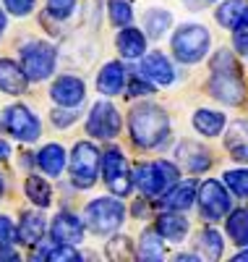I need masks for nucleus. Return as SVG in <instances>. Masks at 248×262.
Segmentation results:
<instances>
[{
  "label": "nucleus",
  "instance_id": "1",
  "mask_svg": "<svg viewBox=\"0 0 248 262\" xmlns=\"http://www.w3.org/2000/svg\"><path fill=\"white\" fill-rule=\"evenodd\" d=\"M128 126H131V137L139 147L152 149L157 144H162L170 137V118L160 105H136L128 116Z\"/></svg>",
  "mask_w": 248,
  "mask_h": 262
},
{
  "label": "nucleus",
  "instance_id": "2",
  "mask_svg": "<svg viewBox=\"0 0 248 262\" xmlns=\"http://www.w3.org/2000/svg\"><path fill=\"white\" fill-rule=\"evenodd\" d=\"M133 184H136L146 196H160L170 186L178 184V168L170 160H157V163H144L133 168Z\"/></svg>",
  "mask_w": 248,
  "mask_h": 262
},
{
  "label": "nucleus",
  "instance_id": "3",
  "mask_svg": "<svg viewBox=\"0 0 248 262\" xmlns=\"http://www.w3.org/2000/svg\"><path fill=\"white\" fill-rule=\"evenodd\" d=\"M209 42H212V37H209L207 27L186 24V27H180L172 37V53L180 63H199L209 53Z\"/></svg>",
  "mask_w": 248,
  "mask_h": 262
},
{
  "label": "nucleus",
  "instance_id": "4",
  "mask_svg": "<svg viewBox=\"0 0 248 262\" xmlns=\"http://www.w3.org/2000/svg\"><path fill=\"white\" fill-rule=\"evenodd\" d=\"M126 217V207L120 200H112V196H100L92 200L84 210V221L94 233H112L115 228H120Z\"/></svg>",
  "mask_w": 248,
  "mask_h": 262
},
{
  "label": "nucleus",
  "instance_id": "5",
  "mask_svg": "<svg viewBox=\"0 0 248 262\" xmlns=\"http://www.w3.org/2000/svg\"><path fill=\"white\" fill-rule=\"evenodd\" d=\"M100 163H102L100 149H97L92 142H79V144L73 147V155H71V176H73V184H76L79 189L94 186Z\"/></svg>",
  "mask_w": 248,
  "mask_h": 262
},
{
  "label": "nucleus",
  "instance_id": "6",
  "mask_svg": "<svg viewBox=\"0 0 248 262\" xmlns=\"http://www.w3.org/2000/svg\"><path fill=\"white\" fill-rule=\"evenodd\" d=\"M21 66L29 81H42L55 71V48L47 42H29L21 53Z\"/></svg>",
  "mask_w": 248,
  "mask_h": 262
},
{
  "label": "nucleus",
  "instance_id": "7",
  "mask_svg": "<svg viewBox=\"0 0 248 262\" xmlns=\"http://www.w3.org/2000/svg\"><path fill=\"white\" fill-rule=\"evenodd\" d=\"M199 207H201V215L207 217V221H219L230 212L233 207V200L230 194L225 191V184L222 181H204L199 186Z\"/></svg>",
  "mask_w": 248,
  "mask_h": 262
},
{
  "label": "nucleus",
  "instance_id": "8",
  "mask_svg": "<svg viewBox=\"0 0 248 262\" xmlns=\"http://www.w3.org/2000/svg\"><path fill=\"white\" fill-rule=\"evenodd\" d=\"M3 126L8 134H13L21 142H34L39 137V121L27 105H11L3 113Z\"/></svg>",
  "mask_w": 248,
  "mask_h": 262
},
{
  "label": "nucleus",
  "instance_id": "9",
  "mask_svg": "<svg viewBox=\"0 0 248 262\" xmlns=\"http://www.w3.org/2000/svg\"><path fill=\"white\" fill-rule=\"evenodd\" d=\"M120 113L112 107L110 102H97L92 111H89V118H86V131L92 137H100V139H112L120 134Z\"/></svg>",
  "mask_w": 248,
  "mask_h": 262
},
{
  "label": "nucleus",
  "instance_id": "10",
  "mask_svg": "<svg viewBox=\"0 0 248 262\" xmlns=\"http://www.w3.org/2000/svg\"><path fill=\"white\" fill-rule=\"evenodd\" d=\"M209 92H212V97H217L225 105H240L243 95H245L240 71H212Z\"/></svg>",
  "mask_w": 248,
  "mask_h": 262
},
{
  "label": "nucleus",
  "instance_id": "11",
  "mask_svg": "<svg viewBox=\"0 0 248 262\" xmlns=\"http://www.w3.org/2000/svg\"><path fill=\"white\" fill-rule=\"evenodd\" d=\"M53 100L63 107H76L84 102V95H86V86L81 79L76 76H60L55 84H53V90H50Z\"/></svg>",
  "mask_w": 248,
  "mask_h": 262
},
{
  "label": "nucleus",
  "instance_id": "12",
  "mask_svg": "<svg viewBox=\"0 0 248 262\" xmlns=\"http://www.w3.org/2000/svg\"><path fill=\"white\" fill-rule=\"evenodd\" d=\"M50 233H53V238L58 244H76L84 236V221H79V217L71 215V212H58L53 217Z\"/></svg>",
  "mask_w": 248,
  "mask_h": 262
},
{
  "label": "nucleus",
  "instance_id": "13",
  "mask_svg": "<svg viewBox=\"0 0 248 262\" xmlns=\"http://www.w3.org/2000/svg\"><path fill=\"white\" fill-rule=\"evenodd\" d=\"M141 76H146L152 84L157 86H167L175 81V71H172V66L170 60L162 55V53H149L144 55L141 60Z\"/></svg>",
  "mask_w": 248,
  "mask_h": 262
},
{
  "label": "nucleus",
  "instance_id": "14",
  "mask_svg": "<svg viewBox=\"0 0 248 262\" xmlns=\"http://www.w3.org/2000/svg\"><path fill=\"white\" fill-rule=\"evenodd\" d=\"M27 71L24 66H16L11 58H0V90L8 95H21L27 90Z\"/></svg>",
  "mask_w": 248,
  "mask_h": 262
},
{
  "label": "nucleus",
  "instance_id": "15",
  "mask_svg": "<svg viewBox=\"0 0 248 262\" xmlns=\"http://www.w3.org/2000/svg\"><path fill=\"white\" fill-rule=\"evenodd\" d=\"M178 158L191 173H204L212 165V152L199 142H183L178 147Z\"/></svg>",
  "mask_w": 248,
  "mask_h": 262
},
{
  "label": "nucleus",
  "instance_id": "16",
  "mask_svg": "<svg viewBox=\"0 0 248 262\" xmlns=\"http://www.w3.org/2000/svg\"><path fill=\"white\" fill-rule=\"evenodd\" d=\"M123 84H126V71H123V66L120 63H105L102 66V71H100V76H97V90L102 92V95H107V97H112V95H118L120 90H123Z\"/></svg>",
  "mask_w": 248,
  "mask_h": 262
},
{
  "label": "nucleus",
  "instance_id": "17",
  "mask_svg": "<svg viewBox=\"0 0 248 262\" xmlns=\"http://www.w3.org/2000/svg\"><path fill=\"white\" fill-rule=\"evenodd\" d=\"M196 184L193 181H186V184H175L170 191H165V196H162V205L167 207V210H178V212H183V210H188L191 205H193V200H196Z\"/></svg>",
  "mask_w": 248,
  "mask_h": 262
},
{
  "label": "nucleus",
  "instance_id": "18",
  "mask_svg": "<svg viewBox=\"0 0 248 262\" xmlns=\"http://www.w3.org/2000/svg\"><path fill=\"white\" fill-rule=\"evenodd\" d=\"M115 45H118V53L123 58H141L144 50H146V37L141 34V29H133V27H126L118 39H115Z\"/></svg>",
  "mask_w": 248,
  "mask_h": 262
},
{
  "label": "nucleus",
  "instance_id": "19",
  "mask_svg": "<svg viewBox=\"0 0 248 262\" xmlns=\"http://www.w3.org/2000/svg\"><path fill=\"white\" fill-rule=\"evenodd\" d=\"M157 231H160L167 242H183V236L188 233V221L183 215H178V210L167 212V215H160L157 217Z\"/></svg>",
  "mask_w": 248,
  "mask_h": 262
},
{
  "label": "nucleus",
  "instance_id": "20",
  "mask_svg": "<svg viewBox=\"0 0 248 262\" xmlns=\"http://www.w3.org/2000/svg\"><path fill=\"white\" fill-rule=\"evenodd\" d=\"M37 165L47 173V176H60L65 168V149L60 144H44L37 155Z\"/></svg>",
  "mask_w": 248,
  "mask_h": 262
},
{
  "label": "nucleus",
  "instance_id": "21",
  "mask_svg": "<svg viewBox=\"0 0 248 262\" xmlns=\"http://www.w3.org/2000/svg\"><path fill=\"white\" fill-rule=\"evenodd\" d=\"M225 123H228V118H225L222 113H217V111L201 107V111L193 113V128L199 131V134H204V137H219Z\"/></svg>",
  "mask_w": 248,
  "mask_h": 262
},
{
  "label": "nucleus",
  "instance_id": "22",
  "mask_svg": "<svg viewBox=\"0 0 248 262\" xmlns=\"http://www.w3.org/2000/svg\"><path fill=\"white\" fill-rule=\"evenodd\" d=\"M248 13V3L245 0H225V3L217 8V21L225 29H238Z\"/></svg>",
  "mask_w": 248,
  "mask_h": 262
},
{
  "label": "nucleus",
  "instance_id": "23",
  "mask_svg": "<svg viewBox=\"0 0 248 262\" xmlns=\"http://www.w3.org/2000/svg\"><path fill=\"white\" fill-rule=\"evenodd\" d=\"M162 233L157 228H149L141 233V242H139V257L149 259V262H160L165 257V247H162Z\"/></svg>",
  "mask_w": 248,
  "mask_h": 262
},
{
  "label": "nucleus",
  "instance_id": "24",
  "mask_svg": "<svg viewBox=\"0 0 248 262\" xmlns=\"http://www.w3.org/2000/svg\"><path fill=\"white\" fill-rule=\"evenodd\" d=\"M44 231H47L44 217L37 215V212H27L24 221H21V226H18V238L24 244H37V242H42Z\"/></svg>",
  "mask_w": 248,
  "mask_h": 262
},
{
  "label": "nucleus",
  "instance_id": "25",
  "mask_svg": "<svg viewBox=\"0 0 248 262\" xmlns=\"http://www.w3.org/2000/svg\"><path fill=\"white\" fill-rule=\"evenodd\" d=\"M228 236L238 247H248V210H233L228 217Z\"/></svg>",
  "mask_w": 248,
  "mask_h": 262
},
{
  "label": "nucleus",
  "instance_id": "26",
  "mask_svg": "<svg viewBox=\"0 0 248 262\" xmlns=\"http://www.w3.org/2000/svg\"><path fill=\"white\" fill-rule=\"evenodd\" d=\"M120 173H126V155L118 147L105 149V155H102V176H105V181L110 184L112 179H118Z\"/></svg>",
  "mask_w": 248,
  "mask_h": 262
},
{
  "label": "nucleus",
  "instance_id": "27",
  "mask_svg": "<svg viewBox=\"0 0 248 262\" xmlns=\"http://www.w3.org/2000/svg\"><path fill=\"white\" fill-rule=\"evenodd\" d=\"M24 189H27V196H29L34 205H39V207H47L50 200H53V189H50V184L44 181V179L29 176L27 184H24Z\"/></svg>",
  "mask_w": 248,
  "mask_h": 262
},
{
  "label": "nucleus",
  "instance_id": "28",
  "mask_svg": "<svg viewBox=\"0 0 248 262\" xmlns=\"http://www.w3.org/2000/svg\"><path fill=\"white\" fill-rule=\"evenodd\" d=\"M199 247H201V252H204L207 259H219L225 244H222V236L214 228H204L199 233Z\"/></svg>",
  "mask_w": 248,
  "mask_h": 262
},
{
  "label": "nucleus",
  "instance_id": "29",
  "mask_svg": "<svg viewBox=\"0 0 248 262\" xmlns=\"http://www.w3.org/2000/svg\"><path fill=\"white\" fill-rule=\"evenodd\" d=\"M228 149L230 155L240 163H248V134H243V123H235L230 137H228Z\"/></svg>",
  "mask_w": 248,
  "mask_h": 262
},
{
  "label": "nucleus",
  "instance_id": "30",
  "mask_svg": "<svg viewBox=\"0 0 248 262\" xmlns=\"http://www.w3.org/2000/svg\"><path fill=\"white\" fill-rule=\"evenodd\" d=\"M146 32H149V37H162L165 32H167V27L172 24V16L167 13V11H160V8H154V11H149L146 13Z\"/></svg>",
  "mask_w": 248,
  "mask_h": 262
},
{
  "label": "nucleus",
  "instance_id": "31",
  "mask_svg": "<svg viewBox=\"0 0 248 262\" xmlns=\"http://www.w3.org/2000/svg\"><path fill=\"white\" fill-rule=\"evenodd\" d=\"M222 179H225V184L233 189V194H238V196H248V168L228 170Z\"/></svg>",
  "mask_w": 248,
  "mask_h": 262
},
{
  "label": "nucleus",
  "instance_id": "32",
  "mask_svg": "<svg viewBox=\"0 0 248 262\" xmlns=\"http://www.w3.org/2000/svg\"><path fill=\"white\" fill-rule=\"evenodd\" d=\"M133 18V11H131V3L128 0H110V21L115 27H128Z\"/></svg>",
  "mask_w": 248,
  "mask_h": 262
},
{
  "label": "nucleus",
  "instance_id": "33",
  "mask_svg": "<svg viewBox=\"0 0 248 262\" xmlns=\"http://www.w3.org/2000/svg\"><path fill=\"white\" fill-rule=\"evenodd\" d=\"M44 257H47L50 262H76V259H81L79 252L73 249V244H58V242H55L53 249L44 252Z\"/></svg>",
  "mask_w": 248,
  "mask_h": 262
},
{
  "label": "nucleus",
  "instance_id": "34",
  "mask_svg": "<svg viewBox=\"0 0 248 262\" xmlns=\"http://www.w3.org/2000/svg\"><path fill=\"white\" fill-rule=\"evenodd\" d=\"M47 8L55 18H68L71 11L76 8V0H47Z\"/></svg>",
  "mask_w": 248,
  "mask_h": 262
},
{
  "label": "nucleus",
  "instance_id": "35",
  "mask_svg": "<svg viewBox=\"0 0 248 262\" xmlns=\"http://www.w3.org/2000/svg\"><path fill=\"white\" fill-rule=\"evenodd\" d=\"M16 228H13V223H11V217H6V215H0V249H6V247H11L13 244V238H16Z\"/></svg>",
  "mask_w": 248,
  "mask_h": 262
},
{
  "label": "nucleus",
  "instance_id": "36",
  "mask_svg": "<svg viewBox=\"0 0 248 262\" xmlns=\"http://www.w3.org/2000/svg\"><path fill=\"white\" fill-rule=\"evenodd\" d=\"M152 90H154V86H152V81L146 79V76H136V79H133L131 84H128V97H144V95H152Z\"/></svg>",
  "mask_w": 248,
  "mask_h": 262
},
{
  "label": "nucleus",
  "instance_id": "37",
  "mask_svg": "<svg viewBox=\"0 0 248 262\" xmlns=\"http://www.w3.org/2000/svg\"><path fill=\"white\" fill-rule=\"evenodd\" d=\"M133 186H136V184H133V181L128 179V173H120L118 179H112V181H110V189H112V194H118V196H128Z\"/></svg>",
  "mask_w": 248,
  "mask_h": 262
},
{
  "label": "nucleus",
  "instance_id": "38",
  "mask_svg": "<svg viewBox=\"0 0 248 262\" xmlns=\"http://www.w3.org/2000/svg\"><path fill=\"white\" fill-rule=\"evenodd\" d=\"M6 3V8L13 13V16H27V13H32V8H34V0H3Z\"/></svg>",
  "mask_w": 248,
  "mask_h": 262
},
{
  "label": "nucleus",
  "instance_id": "39",
  "mask_svg": "<svg viewBox=\"0 0 248 262\" xmlns=\"http://www.w3.org/2000/svg\"><path fill=\"white\" fill-rule=\"evenodd\" d=\"M118 252H120L123 257H131V242H128L126 236H120V238H112L110 247H107V254H110V257H118Z\"/></svg>",
  "mask_w": 248,
  "mask_h": 262
},
{
  "label": "nucleus",
  "instance_id": "40",
  "mask_svg": "<svg viewBox=\"0 0 248 262\" xmlns=\"http://www.w3.org/2000/svg\"><path fill=\"white\" fill-rule=\"evenodd\" d=\"M233 42H235L238 53L248 55V27H238V29H233Z\"/></svg>",
  "mask_w": 248,
  "mask_h": 262
},
{
  "label": "nucleus",
  "instance_id": "41",
  "mask_svg": "<svg viewBox=\"0 0 248 262\" xmlns=\"http://www.w3.org/2000/svg\"><path fill=\"white\" fill-rule=\"evenodd\" d=\"M8 155H11V147H8V142L0 139V160H6Z\"/></svg>",
  "mask_w": 248,
  "mask_h": 262
},
{
  "label": "nucleus",
  "instance_id": "42",
  "mask_svg": "<svg viewBox=\"0 0 248 262\" xmlns=\"http://www.w3.org/2000/svg\"><path fill=\"white\" fill-rule=\"evenodd\" d=\"M3 191H6V179H3V173H0V196H3Z\"/></svg>",
  "mask_w": 248,
  "mask_h": 262
},
{
  "label": "nucleus",
  "instance_id": "43",
  "mask_svg": "<svg viewBox=\"0 0 248 262\" xmlns=\"http://www.w3.org/2000/svg\"><path fill=\"white\" fill-rule=\"evenodd\" d=\"M235 259H238V262H240V259H248V249H245V252H238Z\"/></svg>",
  "mask_w": 248,
  "mask_h": 262
},
{
  "label": "nucleus",
  "instance_id": "44",
  "mask_svg": "<svg viewBox=\"0 0 248 262\" xmlns=\"http://www.w3.org/2000/svg\"><path fill=\"white\" fill-rule=\"evenodd\" d=\"M6 29V16H3V11H0V32Z\"/></svg>",
  "mask_w": 248,
  "mask_h": 262
}]
</instances>
